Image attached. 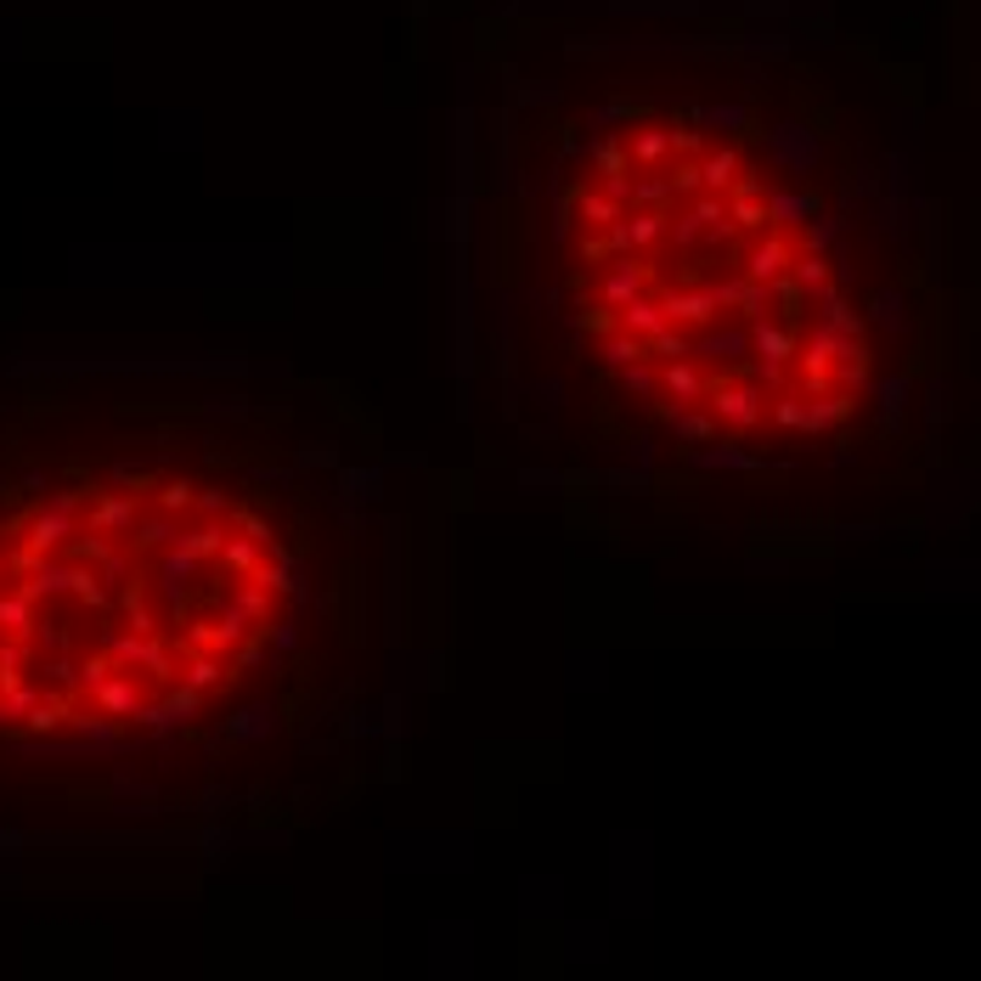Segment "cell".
<instances>
[{
  "label": "cell",
  "mask_w": 981,
  "mask_h": 981,
  "mask_svg": "<svg viewBox=\"0 0 981 981\" xmlns=\"http://www.w3.org/2000/svg\"><path fill=\"white\" fill-rule=\"evenodd\" d=\"M293 598L271 525L220 485L85 479L0 519V727H131L255 665Z\"/></svg>",
  "instance_id": "1"
}]
</instances>
